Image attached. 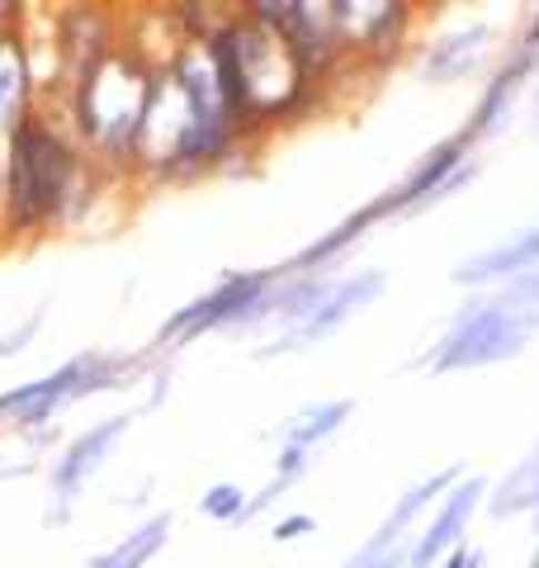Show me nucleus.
Returning a JSON list of instances; mask_svg holds the SVG:
<instances>
[{"label":"nucleus","mask_w":539,"mask_h":568,"mask_svg":"<svg viewBox=\"0 0 539 568\" xmlns=\"http://www.w3.org/2000/svg\"><path fill=\"white\" fill-rule=\"evenodd\" d=\"M104 190H114V181L81 152L67 119L58 110H48V104H39L6 138L0 246L71 233V227H81L100 209Z\"/></svg>","instance_id":"1"},{"label":"nucleus","mask_w":539,"mask_h":568,"mask_svg":"<svg viewBox=\"0 0 539 568\" xmlns=\"http://www.w3.org/2000/svg\"><path fill=\"white\" fill-rule=\"evenodd\" d=\"M209 48L218 58L232 110H237L251 142H261L279 129H294V123L313 119L322 110V95L327 91L308 77L298 52L279 33L246 20L237 6H227L218 29L209 33Z\"/></svg>","instance_id":"2"},{"label":"nucleus","mask_w":539,"mask_h":568,"mask_svg":"<svg viewBox=\"0 0 539 568\" xmlns=\"http://www.w3.org/2000/svg\"><path fill=\"white\" fill-rule=\"evenodd\" d=\"M156 91V67L133 58L119 43L95 71L71 85L62 100V119L81 152L95 162L114 185H133V156H138V133L148 119V104Z\"/></svg>","instance_id":"3"},{"label":"nucleus","mask_w":539,"mask_h":568,"mask_svg":"<svg viewBox=\"0 0 539 568\" xmlns=\"http://www.w3.org/2000/svg\"><path fill=\"white\" fill-rule=\"evenodd\" d=\"M539 317L516 308L507 294H469L449 327L421 351V375H464V369H488L501 361H516L535 342Z\"/></svg>","instance_id":"4"},{"label":"nucleus","mask_w":539,"mask_h":568,"mask_svg":"<svg viewBox=\"0 0 539 568\" xmlns=\"http://www.w3.org/2000/svg\"><path fill=\"white\" fill-rule=\"evenodd\" d=\"M279 280V265H261V271H227L218 284H209L200 298H190L180 313H171L156 332V351L161 346H190L209 332H232L242 336L246 332V317L251 308L265 298V290Z\"/></svg>","instance_id":"5"},{"label":"nucleus","mask_w":539,"mask_h":568,"mask_svg":"<svg viewBox=\"0 0 539 568\" xmlns=\"http://www.w3.org/2000/svg\"><path fill=\"white\" fill-rule=\"evenodd\" d=\"M469 181H478L474 142L464 133H449V138L436 142V148H426L417 162L403 171V181H393L374 204H379L384 223L388 219H411V213H426V209H436L445 200H455Z\"/></svg>","instance_id":"6"},{"label":"nucleus","mask_w":539,"mask_h":568,"mask_svg":"<svg viewBox=\"0 0 539 568\" xmlns=\"http://www.w3.org/2000/svg\"><path fill=\"white\" fill-rule=\"evenodd\" d=\"M332 14L350 67H393L411 58L421 10L407 0H332Z\"/></svg>","instance_id":"7"},{"label":"nucleus","mask_w":539,"mask_h":568,"mask_svg":"<svg viewBox=\"0 0 539 568\" xmlns=\"http://www.w3.org/2000/svg\"><path fill=\"white\" fill-rule=\"evenodd\" d=\"M464 474H469L464 465H449V469H440V474H426L421 484H411V488L398 497V503L388 507V517L379 521V530H374V536L359 545L346 564H336V568H407L411 530H417V521L440 503L449 488L459 484Z\"/></svg>","instance_id":"8"},{"label":"nucleus","mask_w":539,"mask_h":568,"mask_svg":"<svg viewBox=\"0 0 539 568\" xmlns=\"http://www.w3.org/2000/svg\"><path fill=\"white\" fill-rule=\"evenodd\" d=\"M384 290H388V275H384V271H355V275L332 280L327 298H322V304H317L308 317H303L298 327H289V332H279V336H270V342H261L256 355H261V361H275V355H294V351L322 346L327 336H336L340 327H346L355 313H365L374 298H384Z\"/></svg>","instance_id":"9"},{"label":"nucleus","mask_w":539,"mask_h":568,"mask_svg":"<svg viewBox=\"0 0 539 568\" xmlns=\"http://www.w3.org/2000/svg\"><path fill=\"white\" fill-rule=\"evenodd\" d=\"M133 426V413H114L95 426H85L81 436H71L58 450L48 469V526H67L71 521V503L85 493V484L95 478V469L110 459V450L119 446V436Z\"/></svg>","instance_id":"10"},{"label":"nucleus","mask_w":539,"mask_h":568,"mask_svg":"<svg viewBox=\"0 0 539 568\" xmlns=\"http://www.w3.org/2000/svg\"><path fill=\"white\" fill-rule=\"evenodd\" d=\"M52 33H58L62 62V100L85 71H95L123 43V14L110 6H52Z\"/></svg>","instance_id":"11"},{"label":"nucleus","mask_w":539,"mask_h":568,"mask_svg":"<svg viewBox=\"0 0 539 568\" xmlns=\"http://www.w3.org/2000/svg\"><path fill=\"white\" fill-rule=\"evenodd\" d=\"M488 503V478L482 474H464L455 488H449L436 503V517H430L407 549V568H436L449 549L464 545V530H469L474 511Z\"/></svg>","instance_id":"12"},{"label":"nucleus","mask_w":539,"mask_h":568,"mask_svg":"<svg viewBox=\"0 0 539 568\" xmlns=\"http://www.w3.org/2000/svg\"><path fill=\"white\" fill-rule=\"evenodd\" d=\"M492 39H497V29L488 20H469V24L440 29L426 48H411V58H417V71L426 81L449 85V81H464L474 67H482Z\"/></svg>","instance_id":"13"},{"label":"nucleus","mask_w":539,"mask_h":568,"mask_svg":"<svg viewBox=\"0 0 539 568\" xmlns=\"http://www.w3.org/2000/svg\"><path fill=\"white\" fill-rule=\"evenodd\" d=\"M530 271H539V223L526 227V233L507 237V242H497V246H482V252L464 256L449 280L469 294H482L488 284H507V280L530 275Z\"/></svg>","instance_id":"14"},{"label":"nucleus","mask_w":539,"mask_h":568,"mask_svg":"<svg viewBox=\"0 0 539 568\" xmlns=\"http://www.w3.org/2000/svg\"><path fill=\"white\" fill-rule=\"evenodd\" d=\"M535 71H539V62H535V58H526V52H516V48L497 62V71L488 77V85H482V95L474 100V110H469V119H464V129H459L464 138L474 142V148H478L482 138H492V133L501 129V123H507L516 95L526 91V81L535 77Z\"/></svg>","instance_id":"15"},{"label":"nucleus","mask_w":539,"mask_h":568,"mask_svg":"<svg viewBox=\"0 0 539 568\" xmlns=\"http://www.w3.org/2000/svg\"><path fill=\"white\" fill-rule=\"evenodd\" d=\"M33 110H39V81H33L20 24H10L0 29V138H10Z\"/></svg>","instance_id":"16"},{"label":"nucleus","mask_w":539,"mask_h":568,"mask_svg":"<svg viewBox=\"0 0 539 568\" xmlns=\"http://www.w3.org/2000/svg\"><path fill=\"white\" fill-rule=\"evenodd\" d=\"M384 223V213H379V204H365V209H355V213H346L336 227H327L317 242H308L303 252H294L289 261H284V271H294V275H332V265L350 252V246H359L365 242L374 227Z\"/></svg>","instance_id":"17"},{"label":"nucleus","mask_w":539,"mask_h":568,"mask_svg":"<svg viewBox=\"0 0 539 568\" xmlns=\"http://www.w3.org/2000/svg\"><path fill=\"white\" fill-rule=\"evenodd\" d=\"M350 413H355V403H350V398H322V403L298 407V413L279 426V446L313 455L322 440H332L340 426H346Z\"/></svg>","instance_id":"18"},{"label":"nucleus","mask_w":539,"mask_h":568,"mask_svg":"<svg viewBox=\"0 0 539 568\" xmlns=\"http://www.w3.org/2000/svg\"><path fill=\"white\" fill-rule=\"evenodd\" d=\"M171 511H152L142 526H133V536H123L114 549H104V555L85 559V568H148L161 549L171 540Z\"/></svg>","instance_id":"19"},{"label":"nucleus","mask_w":539,"mask_h":568,"mask_svg":"<svg viewBox=\"0 0 539 568\" xmlns=\"http://www.w3.org/2000/svg\"><path fill=\"white\" fill-rule=\"evenodd\" d=\"M520 511H539V446L520 459L497 488H488V517L492 521L520 517Z\"/></svg>","instance_id":"20"},{"label":"nucleus","mask_w":539,"mask_h":568,"mask_svg":"<svg viewBox=\"0 0 539 568\" xmlns=\"http://www.w3.org/2000/svg\"><path fill=\"white\" fill-rule=\"evenodd\" d=\"M200 511L209 521H223V526H237V517L246 511V493L237 484H209V493L200 497Z\"/></svg>","instance_id":"21"},{"label":"nucleus","mask_w":539,"mask_h":568,"mask_svg":"<svg viewBox=\"0 0 539 568\" xmlns=\"http://www.w3.org/2000/svg\"><path fill=\"white\" fill-rule=\"evenodd\" d=\"M317 530V517H308V511H289V517H279L275 526H270V536H275L279 545H289V540H308Z\"/></svg>","instance_id":"22"},{"label":"nucleus","mask_w":539,"mask_h":568,"mask_svg":"<svg viewBox=\"0 0 539 568\" xmlns=\"http://www.w3.org/2000/svg\"><path fill=\"white\" fill-rule=\"evenodd\" d=\"M39 323H43V308L33 313L24 327H14V332H6V336H0V355H14V351H24V346L33 342V336H39Z\"/></svg>","instance_id":"23"},{"label":"nucleus","mask_w":539,"mask_h":568,"mask_svg":"<svg viewBox=\"0 0 539 568\" xmlns=\"http://www.w3.org/2000/svg\"><path fill=\"white\" fill-rule=\"evenodd\" d=\"M516 52H526V58L539 62V10L526 20V29H520V39H516Z\"/></svg>","instance_id":"24"},{"label":"nucleus","mask_w":539,"mask_h":568,"mask_svg":"<svg viewBox=\"0 0 539 568\" xmlns=\"http://www.w3.org/2000/svg\"><path fill=\"white\" fill-rule=\"evenodd\" d=\"M469 559H474V545H455L436 568H469Z\"/></svg>","instance_id":"25"},{"label":"nucleus","mask_w":539,"mask_h":568,"mask_svg":"<svg viewBox=\"0 0 539 568\" xmlns=\"http://www.w3.org/2000/svg\"><path fill=\"white\" fill-rule=\"evenodd\" d=\"M0 204H6V138H0Z\"/></svg>","instance_id":"26"},{"label":"nucleus","mask_w":539,"mask_h":568,"mask_svg":"<svg viewBox=\"0 0 539 568\" xmlns=\"http://www.w3.org/2000/svg\"><path fill=\"white\" fill-rule=\"evenodd\" d=\"M10 474H14V469H6V465H0V478H10Z\"/></svg>","instance_id":"27"},{"label":"nucleus","mask_w":539,"mask_h":568,"mask_svg":"<svg viewBox=\"0 0 539 568\" xmlns=\"http://www.w3.org/2000/svg\"><path fill=\"white\" fill-rule=\"evenodd\" d=\"M526 568H539V555H535V559H530V564H526Z\"/></svg>","instance_id":"28"},{"label":"nucleus","mask_w":539,"mask_h":568,"mask_svg":"<svg viewBox=\"0 0 539 568\" xmlns=\"http://www.w3.org/2000/svg\"><path fill=\"white\" fill-rule=\"evenodd\" d=\"M535 114H539V100H535Z\"/></svg>","instance_id":"29"}]
</instances>
